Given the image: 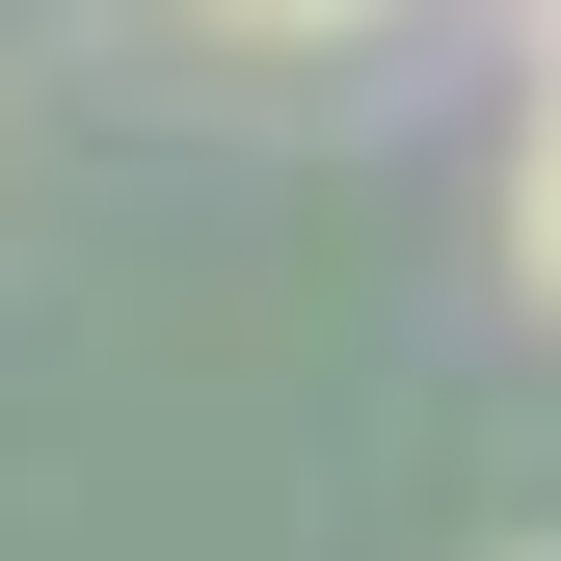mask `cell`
<instances>
[{
    "label": "cell",
    "instance_id": "cell-1",
    "mask_svg": "<svg viewBox=\"0 0 561 561\" xmlns=\"http://www.w3.org/2000/svg\"><path fill=\"white\" fill-rule=\"evenodd\" d=\"M508 267H535V321H561V81H535V134H508Z\"/></svg>",
    "mask_w": 561,
    "mask_h": 561
},
{
    "label": "cell",
    "instance_id": "cell-3",
    "mask_svg": "<svg viewBox=\"0 0 561 561\" xmlns=\"http://www.w3.org/2000/svg\"><path fill=\"white\" fill-rule=\"evenodd\" d=\"M535 561H561V535H535Z\"/></svg>",
    "mask_w": 561,
    "mask_h": 561
},
{
    "label": "cell",
    "instance_id": "cell-2",
    "mask_svg": "<svg viewBox=\"0 0 561 561\" xmlns=\"http://www.w3.org/2000/svg\"><path fill=\"white\" fill-rule=\"evenodd\" d=\"M187 27H241V54H347V27H401V0H187Z\"/></svg>",
    "mask_w": 561,
    "mask_h": 561
}]
</instances>
